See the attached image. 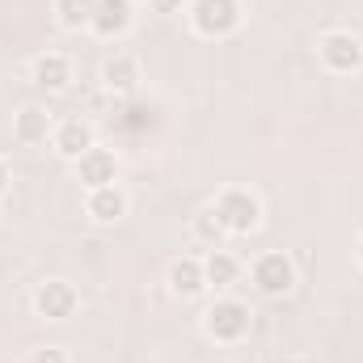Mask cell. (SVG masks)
Instances as JSON below:
<instances>
[{
    "label": "cell",
    "mask_w": 363,
    "mask_h": 363,
    "mask_svg": "<svg viewBox=\"0 0 363 363\" xmlns=\"http://www.w3.org/2000/svg\"><path fill=\"white\" fill-rule=\"evenodd\" d=\"M211 220L224 228V233H254L258 228V220H262V203L250 194V190H241V186H233V190H224L220 199H216V207H211Z\"/></svg>",
    "instance_id": "6da1fadb"
},
{
    "label": "cell",
    "mask_w": 363,
    "mask_h": 363,
    "mask_svg": "<svg viewBox=\"0 0 363 363\" xmlns=\"http://www.w3.org/2000/svg\"><path fill=\"white\" fill-rule=\"evenodd\" d=\"M190 26L203 38H224L241 26V0H190Z\"/></svg>",
    "instance_id": "7a4b0ae2"
},
{
    "label": "cell",
    "mask_w": 363,
    "mask_h": 363,
    "mask_svg": "<svg viewBox=\"0 0 363 363\" xmlns=\"http://www.w3.org/2000/svg\"><path fill=\"white\" fill-rule=\"evenodd\" d=\"M203 330L216 342H241L250 334V308L241 300H216L203 317Z\"/></svg>",
    "instance_id": "3957f363"
},
{
    "label": "cell",
    "mask_w": 363,
    "mask_h": 363,
    "mask_svg": "<svg viewBox=\"0 0 363 363\" xmlns=\"http://www.w3.org/2000/svg\"><path fill=\"white\" fill-rule=\"evenodd\" d=\"M317 51H321V64H325L330 72H355L363 64V43L351 30H330V34L317 43Z\"/></svg>",
    "instance_id": "277c9868"
},
{
    "label": "cell",
    "mask_w": 363,
    "mask_h": 363,
    "mask_svg": "<svg viewBox=\"0 0 363 363\" xmlns=\"http://www.w3.org/2000/svg\"><path fill=\"white\" fill-rule=\"evenodd\" d=\"M77 304H81V296H77V287L64 283V279H47V283H38V291H34V313L47 317V321L72 317Z\"/></svg>",
    "instance_id": "5b68a950"
},
{
    "label": "cell",
    "mask_w": 363,
    "mask_h": 363,
    "mask_svg": "<svg viewBox=\"0 0 363 363\" xmlns=\"http://www.w3.org/2000/svg\"><path fill=\"white\" fill-rule=\"evenodd\" d=\"M254 283H258V291H267V296H287L291 287H296V267H291V258L287 254H262L258 262H254Z\"/></svg>",
    "instance_id": "8992f818"
},
{
    "label": "cell",
    "mask_w": 363,
    "mask_h": 363,
    "mask_svg": "<svg viewBox=\"0 0 363 363\" xmlns=\"http://www.w3.org/2000/svg\"><path fill=\"white\" fill-rule=\"evenodd\" d=\"M131 17H135L131 0H97V4H93L89 30L97 38H118V34L131 30Z\"/></svg>",
    "instance_id": "52a82bcc"
},
{
    "label": "cell",
    "mask_w": 363,
    "mask_h": 363,
    "mask_svg": "<svg viewBox=\"0 0 363 363\" xmlns=\"http://www.w3.org/2000/svg\"><path fill=\"white\" fill-rule=\"evenodd\" d=\"M72 165H77V178L85 182L89 190H97V186H110V182H114V174H118L114 152H110V148H97V144H93L85 157H77Z\"/></svg>",
    "instance_id": "ba28073f"
},
{
    "label": "cell",
    "mask_w": 363,
    "mask_h": 363,
    "mask_svg": "<svg viewBox=\"0 0 363 363\" xmlns=\"http://www.w3.org/2000/svg\"><path fill=\"white\" fill-rule=\"evenodd\" d=\"M51 144H55V152H60L64 161H77V157H85V152L93 148V127L81 123V118H68V123L55 127Z\"/></svg>",
    "instance_id": "9c48e42d"
},
{
    "label": "cell",
    "mask_w": 363,
    "mask_h": 363,
    "mask_svg": "<svg viewBox=\"0 0 363 363\" xmlns=\"http://www.w3.org/2000/svg\"><path fill=\"white\" fill-rule=\"evenodd\" d=\"M85 211H89V220H97V224H118V220L127 216V194H123L114 182H110V186H97V190H89Z\"/></svg>",
    "instance_id": "30bf717a"
},
{
    "label": "cell",
    "mask_w": 363,
    "mask_h": 363,
    "mask_svg": "<svg viewBox=\"0 0 363 363\" xmlns=\"http://www.w3.org/2000/svg\"><path fill=\"white\" fill-rule=\"evenodd\" d=\"M68 81H72V64H68L64 51H47V55L34 60V85H38V89L60 93Z\"/></svg>",
    "instance_id": "8fae6325"
},
{
    "label": "cell",
    "mask_w": 363,
    "mask_h": 363,
    "mask_svg": "<svg viewBox=\"0 0 363 363\" xmlns=\"http://www.w3.org/2000/svg\"><path fill=\"white\" fill-rule=\"evenodd\" d=\"M207 287V274H203V262L199 258H178L174 267H169V291L182 296V300H190V296H199Z\"/></svg>",
    "instance_id": "7c38bea8"
},
{
    "label": "cell",
    "mask_w": 363,
    "mask_h": 363,
    "mask_svg": "<svg viewBox=\"0 0 363 363\" xmlns=\"http://www.w3.org/2000/svg\"><path fill=\"white\" fill-rule=\"evenodd\" d=\"M101 85H106L110 93H135V85H140L135 60H127V55L106 60V64H101Z\"/></svg>",
    "instance_id": "4fadbf2b"
},
{
    "label": "cell",
    "mask_w": 363,
    "mask_h": 363,
    "mask_svg": "<svg viewBox=\"0 0 363 363\" xmlns=\"http://www.w3.org/2000/svg\"><path fill=\"white\" fill-rule=\"evenodd\" d=\"M47 131H51V114L43 106H26L17 114V140L21 144H38V140H47Z\"/></svg>",
    "instance_id": "5bb4252c"
},
{
    "label": "cell",
    "mask_w": 363,
    "mask_h": 363,
    "mask_svg": "<svg viewBox=\"0 0 363 363\" xmlns=\"http://www.w3.org/2000/svg\"><path fill=\"white\" fill-rule=\"evenodd\" d=\"M203 274H207V283L228 287V283L241 274V267H237V258H233L228 250H211V254H207V262H203Z\"/></svg>",
    "instance_id": "9a60e30c"
},
{
    "label": "cell",
    "mask_w": 363,
    "mask_h": 363,
    "mask_svg": "<svg viewBox=\"0 0 363 363\" xmlns=\"http://www.w3.org/2000/svg\"><path fill=\"white\" fill-rule=\"evenodd\" d=\"M93 4L97 0H55V17L64 30H81L93 21Z\"/></svg>",
    "instance_id": "2e32d148"
},
{
    "label": "cell",
    "mask_w": 363,
    "mask_h": 363,
    "mask_svg": "<svg viewBox=\"0 0 363 363\" xmlns=\"http://www.w3.org/2000/svg\"><path fill=\"white\" fill-rule=\"evenodd\" d=\"M30 363H68V355H64V347H43V351H34Z\"/></svg>",
    "instance_id": "e0dca14e"
},
{
    "label": "cell",
    "mask_w": 363,
    "mask_h": 363,
    "mask_svg": "<svg viewBox=\"0 0 363 363\" xmlns=\"http://www.w3.org/2000/svg\"><path fill=\"white\" fill-rule=\"evenodd\" d=\"M152 4V13H178L182 9V0H148Z\"/></svg>",
    "instance_id": "ac0fdd59"
},
{
    "label": "cell",
    "mask_w": 363,
    "mask_h": 363,
    "mask_svg": "<svg viewBox=\"0 0 363 363\" xmlns=\"http://www.w3.org/2000/svg\"><path fill=\"white\" fill-rule=\"evenodd\" d=\"M9 190V165H4V157H0V194Z\"/></svg>",
    "instance_id": "d6986e66"
},
{
    "label": "cell",
    "mask_w": 363,
    "mask_h": 363,
    "mask_svg": "<svg viewBox=\"0 0 363 363\" xmlns=\"http://www.w3.org/2000/svg\"><path fill=\"white\" fill-rule=\"evenodd\" d=\"M359 262H363V237H359Z\"/></svg>",
    "instance_id": "ffe728a7"
}]
</instances>
